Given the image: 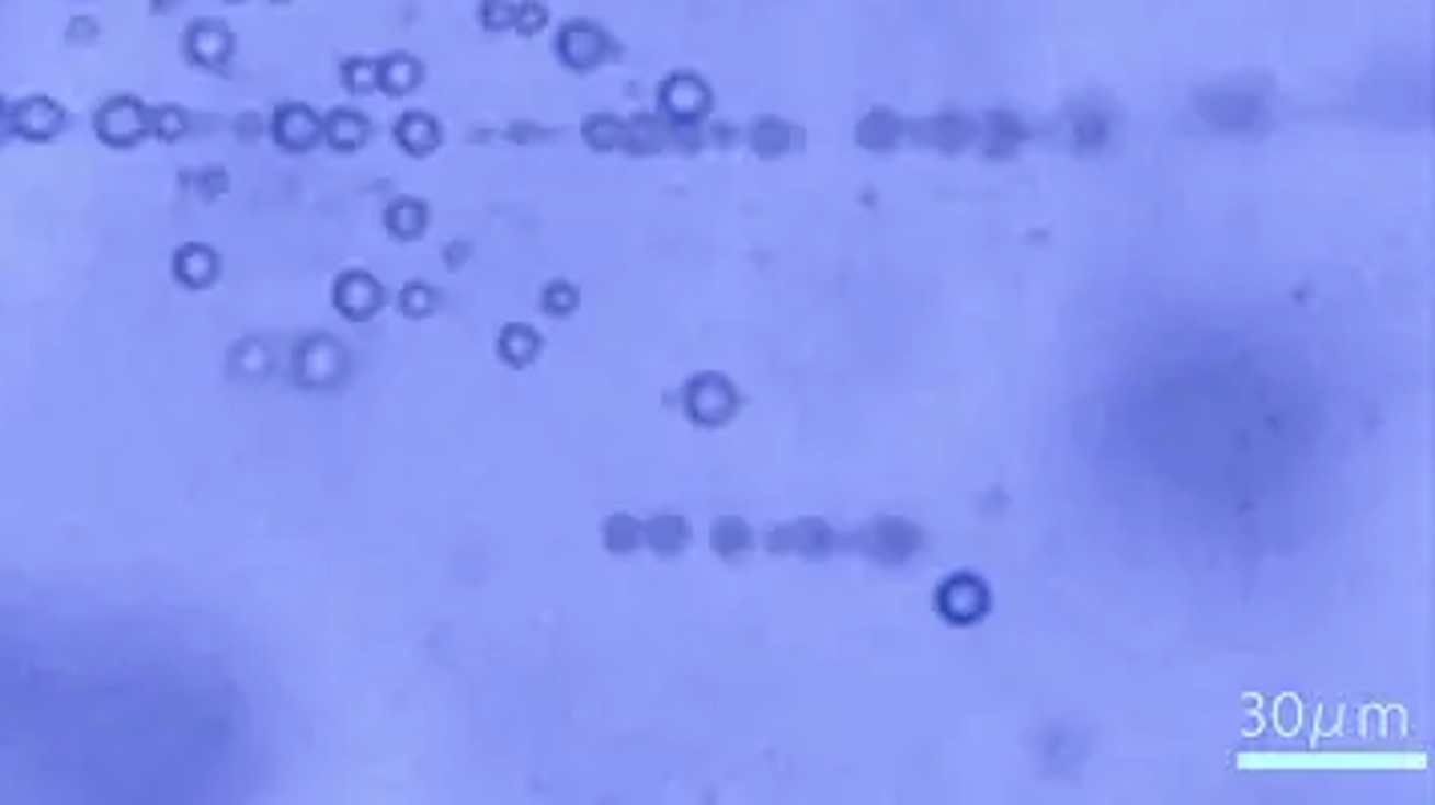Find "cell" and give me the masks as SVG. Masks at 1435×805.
<instances>
[{
    "label": "cell",
    "mask_w": 1435,
    "mask_h": 805,
    "mask_svg": "<svg viewBox=\"0 0 1435 805\" xmlns=\"http://www.w3.org/2000/svg\"><path fill=\"white\" fill-rule=\"evenodd\" d=\"M415 77H420V65L408 61V57H391V61H384V69H379V81L391 89H412Z\"/></svg>",
    "instance_id": "cell-2"
},
{
    "label": "cell",
    "mask_w": 1435,
    "mask_h": 805,
    "mask_svg": "<svg viewBox=\"0 0 1435 805\" xmlns=\"http://www.w3.org/2000/svg\"><path fill=\"white\" fill-rule=\"evenodd\" d=\"M363 129H367V122H363V117H351V113H335V117L327 122V137H331V141H339V146H351V141H360Z\"/></svg>",
    "instance_id": "cell-3"
},
{
    "label": "cell",
    "mask_w": 1435,
    "mask_h": 805,
    "mask_svg": "<svg viewBox=\"0 0 1435 805\" xmlns=\"http://www.w3.org/2000/svg\"><path fill=\"white\" fill-rule=\"evenodd\" d=\"M190 45H194V53H198L206 65H214L218 57H223V53H230V37H226L218 25H198V28H194V41H190Z\"/></svg>",
    "instance_id": "cell-1"
}]
</instances>
